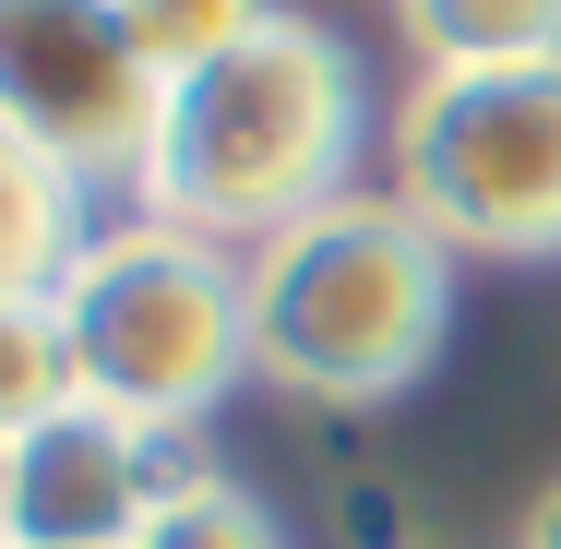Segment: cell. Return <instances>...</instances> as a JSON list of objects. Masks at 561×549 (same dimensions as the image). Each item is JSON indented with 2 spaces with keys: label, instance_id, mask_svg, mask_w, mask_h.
Wrapping results in <instances>:
<instances>
[{
  "label": "cell",
  "instance_id": "30bf717a",
  "mask_svg": "<svg viewBox=\"0 0 561 549\" xmlns=\"http://www.w3.org/2000/svg\"><path fill=\"white\" fill-rule=\"evenodd\" d=\"M119 24H131V48L180 84V72L227 60L239 36H263V24H275V0H119Z\"/></svg>",
  "mask_w": 561,
  "mask_h": 549
},
{
  "label": "cell",
  "instance_id": "8fae6325",
  "mask_svg": "<svg viewBox=\"0 0 561 549\" xmlns=\"http://www.w3.org/2000/svg\"><path fill=\"white\" fill-rule=\"evenodd\" d=\"M131 549H287V538H275V514H263V502H251L239 478L192 466V478H180V490L156 502V526H144Z\"/></svg>",
  "mask_w": 561,
  "mask_h": 549
},
{
  "label": "cell",
  "instance_id": "4fadbf2b",
  "mask_svg": "<svg viewBox=\"0 0 561 549\" xmlns=\"http://www.w3.org/2000/svg\"><path fill=\"white\" fill-rule=\"evenodd\" d=\"M0 549H12V442H0Z\"/></svg>",
  "mask_w": 561,
  "mask_h": 549
},
{
  "label": "cell",
  "instance_id": "8992f818",
  "mask_svg": "<svg viewBox=\"0 0 561 549\" xmlns=\"http://www.w3.org/2000/svg\"><path fill=\"white\" fill-rule=\"evenodd\" d=\"M180 478H192V454L168 431L72 394L60 419L12 442V549H131Z\"/></svg>",
  "mask_w": 561,
  "mask_h": 549
},
{
  "label": "cell",
  "instance_id": "7c38bea8",
  "mask_svg": "<svg viewBox=\"0 0 561 549\" xmlns=\"http://www.w3.org/2000/svg\"><path fill=\"white\" fill-rule=\"evenodd\" d=\"M514 549H561V490L538 502V514H526V538H514Z\"/></svg>",
  "mask_w": 561,
  "mask_h": 549
},
{
  "label": "cell",
  "instance_id": "ba28073f",
  "mask_svg": "<svg viewBox=\"0 0 561 549\" xmlns=\"http://www.w3.org/2000/svg\"><path fill=\"white\" fill-rule=\"evenodd\" d=\"M84 382H72V334L48 287H0V442H24L36 419H60Z\"/></svg>",
  "mask_w": 561,
  "mask_h": 549
},
{
  "label": "cell",
  "instance_id": "5b68a950",
  "mask_svg": "<svg viewBox=\"0 0 561 549\" xmlns=\"http://www.w3.org/2000/svg\"><path fill=\"white\" fill-rule=\"evenodd\" d=\"M168 108V72L131 48L119 0H0V131L96 192V180H144V144Z\"/></svg>",
  "mask_w": 561,
  "mask_h": 549
},
{
  "label": "cell",
  "instance_id": "7a4b0ae2",
  "mask_svg": "<svg viewBox=\"0 0 561 549\" xmlns=\"http://www.w3.org/2000/svg\"><path fill=\"white\" fill-rule=\"evenodd\" d=\"M251 275V370H275L311 407H382L407 394L454 323V251L394 192H346L287 239L239 251Z\"/></svg>",
  "mask_w": 561,
  "mask_h": 549
},
{
  "label": "cell",
  "instance_id": "277c9868",
  "mask_svg": "<svg viewBox=\"0 0 561 549\" xmlns=\"http://www.w3.org/2000/svg\"><path fill=\"white\" fill-rule=\"evenodd\" d=\"M394 204L443 251L561 263V60L419 72L394 119Z\"/></svg>",
  "mask_w": 561,
  "mask_h": 549
},
{
  "label": "cell",
  "instance_id": "52a82bcc",
  "mask_svg": "<svg viewBox=\"0 0 561 549\" xmlns=\"http://www.w3.org/2000/svg\"><path fill=\"white\" fill-rule=\"evenodd\" d=\"M431 72H514L561 60V0H394Z\"/></svg>",
  "mask_w": 561,
  "mask_h": 549
},
{
  "label": "cell",
  "instance_id": "3957f363",
  "mask_svg": "<svg viewBox=\"0 0 561 549\" xmlns=\"http://www.w3.org/2000/svg\"><path fill=\"white\" fill-rule=\"evenodd\" d=\"M60 334H72V382L144 419V431H192L227 382L251 370V275L239 251L192 227H84V251L60 263Z\"/></svg>",
  "mask_w": 561,
  "mask_h": 549
},
{
  "label": "cell",
  "instance_id": "6da1fadb",
  "mask_svg": "<svg viewBox=\"0 0 561 549\" xmlns=\"http://www.w3.org/2000/svg\"><path fill=\"white\" fill-rule=\"evenodd\" d=\"M346 156H358V72L323 24L275 12L263 36H239L227 60L168 84L131 192L156 227H192L216 251H263L299 216L346 204Z\"/></svg>",
  "mask_w": 561,
  "mask_h": 549
},
{
  "label": "cell",
  "instance_id": "9c48e42d",
  "mask_svg": "<svg viewBox=\"0 0 561 549\" xmlns=\"http://www.w3.org/2000/svg\"><path fill=\"white\" fill-rule=\"evenodd\" d=\"M84 192L72 180H48L12 131H0V287H60V263L84 251V216H72Z\"/></svg>",
  "mask_w": 561,
  "mask_h": 549
}]
</instances>
